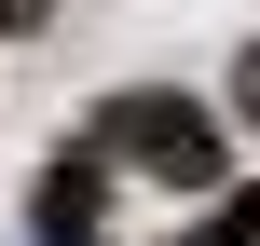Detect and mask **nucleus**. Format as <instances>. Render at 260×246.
<instances>
[{
	"mask_svg": "<svg viewBox=\"0 0 260 246\" xmlns=\"http://www.w3.org/2000/svg\"><path fill=\"white\" fill-rule=\"evenodd\" d=\"M96 151H110V164H137V178H165V192H206V178H219V110H192V96L137 82V96H110V110H96Z\"/></svg>",
	"mask_w": 260,
	"mask_h": 246,
	"instance_id": "obj_1",
	"label": "nucleus"
},
{
	"mask_svg": "<svg viewBox=\"0 0 260 246\" xmlns=\"http://www.w3.org/2000/svg\"><path fill=\"white\" fill-rule=\"evenodd\" d=\"M96 205H110V151H55V164H41V205H27V219H41L55 246H82V233H96Z\"/></svg>",
	"mask_w": 260,
	"mask_h": 246,
	"instance_id": "obj_2",
	"label": "nucleus"
},
{
	"mask_svg": "<svg viewBox=\"0 0 260 246\" xmlns=\"http://www.w3.org/2000/svg\"><path fill=\"white\" fill-rule=\"evenodd\" d=\"M41 14H55V0H0V41H27V27H41Z\"/></svg>",
	"mask_w": 260,
	"mask_h": 246,
	"instance_id": "obj_3",
	"label": "nucleus"
},
{
	"mask_svg": "<svg viewBox=\"0 0 260 246\" xmlns=\"http://www.w3.org/2000/svg\"><path fill=\"white\" fill-rule=\"evenodd\" d=\"M233 110H247V123H260V41H247V68H233Z\"/></svg>",
	"mask_w": 260,
	"mask_h": 246,
	"instance_id": "obj_4",
	"label": "nucleus"
}]
</instances>
